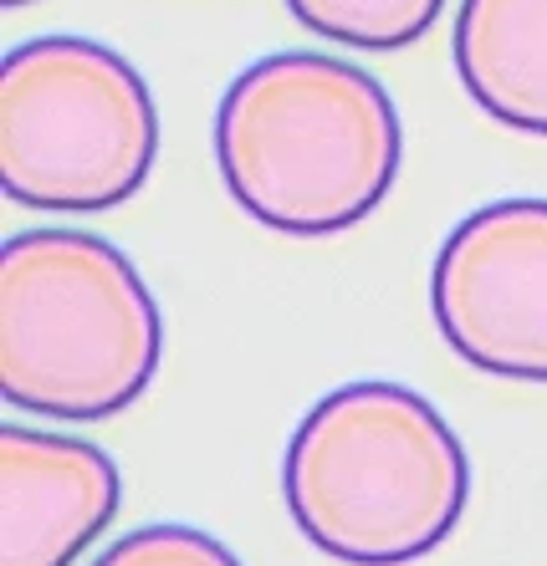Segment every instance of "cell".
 Wrapping results in <instances>:
<instances>
[{
  "instance_id": "obj_5",
  "label": "cell",
  "mask_w": 547,
  "mask_h": 566,
  "mask_svg": "<svg viewBox=\"0 0 547 566\" xmlns=\"http://www.w3.org/2000/svg\"><path fill=\"white\" fill-rule=\"evenodd\" d=\"M430 312L461 363L547 382V199L481 205L445 235Z\"/></svg>"
},
{
  "instance_id": "obj_4",
  "label": "cell",
  "mask_w": 547,
  "mask_h": 566,
  "mask_svg": "<svg viewBox=\"0 0 547 566\" xmlns=\"http://www.w3.org/2000/svg\"><path fill=\"white\" fill-rule=\"evenodd\" d=\"M159 158V107L113 46L37 36L0 66V189L11 205L97 214L128 205Z\"/></svg>"
},
{
  "instance_id": "obj_9",
  "label": "cell",
  "mask_w": 547,
  "mask_h": 566,
  "mask_svg": "<svg viewBox=\"0 0 547 566\" xmlns=\"http://www.w3.org/2000/svg\"><path fill=\"white\" fill-rule=\"evenodd\" d=\"M93 566H240L220 536L200 526H138L118 536Z\"/></svg>"
},
{
  "instance_id": "obj_7",
  "label": "cell",
  "mask_w": 547,
  "mask_h": 566,
  "mask_svg": "<svg viewBox=\"0 0 547 566\" xmlns=\"http://www.w3.org/2000/svg\"><path fill=\"white\" fill-rule=\"evenodd\" d=\"M455 77L492 123L547 138V0H461Z\"/></svg>"
},
{
  "instance_id": "obj_8",
  "label": "cell",
  "mask_w": 547,
  "mask_h": 566,
  "mask_svg": "<svg viewBox=\"0 0 547 566\" xmlns=\"http://www.w3.org/2000/svg\"><path fill=\"white\" fill-rule=\"evenodd\" d=\"M287 11L322 41L353 52H400L441 21L445 0H287Z\"/></svg>"
},
{
  "instance_id": "obj_3",
  "label": "cell",
  "mask_w": 547,
  "mask_h": 566,
  "mask_svg": "<svg viewBox=\"0 0 547 566\" xmlns=\"http://www.w3.org/2000/svg\"><path fill=\"white\" fill-rule=\"evenodd\" d=\"M164 357V316L134 261L82 230H31L0 251V394L41 419L134 409Z\"/></svg>"
},
{
  "instance_id": "obj_10",
  "label": "cell",
  "mask_w": 547,
  "mask_h": 566,
  "mask_svg": "<svg viewBox=\"0 0 547 566\" xmlns=\"http://www.w3.org/2000/svg\"><path fill=\"white\" fill-rule=\"evenodd\" d=\"M6 6H11V11H16V6H37V0H6Z\"/></svg>"
},
{
  "instance_id": "obj_6",
  "label": "cell",
  "mask_w": 547,
  "mask_h": 566,
  "mask_svg": "<svg viewBox=\"0 0 547 566\" xmlns=\"http://www.w3.org/2000/svg\"><path fill=\"white\" fill-rule=\"evenodd\" d=\"M123 505V474L97 444L0 429V566H72Z\"/></svg>"
},
{
  "instance_id": "obj_1",
  "label": "cell",
  "mask_w": 547,
  "mask_h": 566,
  "mask_svg": "<svg viewBox=\"0 0 547 566\" xmlns=\"http://www.w3.org/2000/svg\"><path fill=\"white\" fill-rule=\"evenodd\" d=\"M215 164L256 224L343 235L400 179L404 123L384 82L322 52H277L240 72L215 113Z\"/></svg>"
},
{
  "instance_id": "obj_2",
  "label": "cell",
  "mask_w": 547,
  "mask_h": 566,
  "mask_svg": "<svg viewBox=\"0 0 547 566\" xmlns=\"http://www.w3.org/2000/svg\"><path fill=\"white\" fill-rule=\"evenodd\" d=\"M297 531L343 566H410L445 546L471 495V460L445 413L404 382L318 398L281 454Z\"/></svg>"
}]
</instances>
